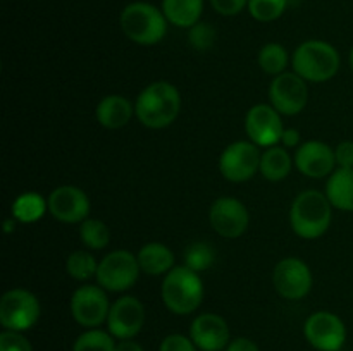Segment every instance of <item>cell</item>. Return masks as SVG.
Listing matches in <instances>:
<instances>
[{
	"instance_id": "cell-1",
	"label": "cell",
	"mask_w": 353,
	"mask_h": 351,
	"mask_svg": "<svg viewBox=\"0 0 353 351\" xmlns=\"http://www.w3.org/2000/svg\"><path fill=\"white\" fill-rule=\"evenodd\" d=\"M181 110V95L171 83L155 81L138 95L134 114L143 126L162 129L176 120Z\"/></svg>"
},
{
	"instance_id": "cell-2",
	"label": "cell",
	"mask_w": 353,
	"mask_h": 351,
	"mask_svg": "<svg viewBox=\"0 0 353 351\" xmlns=\"http://www.w3.org/2000/svg\"><path fill=\"white\" fill-rule=\"evenodd\" d=\"M326 195L316 189L300 193L290 210V222L293 231L303 240L321 237L331 226L333 212Z\"/></svg>"
},
{
	"instance_id": "cell-3",
	"label": "cell",
	"mask_w": 353,
	"mask_h": 351,
	"mask_svg": "<svg viewBox=\"0 0 353 351\" xmlns=\"http://www.w3.org/2000/svg\"><path fill=\"white\" fill-rule=\"evenodd\" d=\"M162 301L178 315H188L200 306L203 299V284L199 272L186 265L174 267L162 281Z\"/></svg>"
},
{
	"instance_id": "cell-4",
	"label": "cell",
	"mask_w": 353,
	"mask_h": 351,
	"mask_svg": "<svg viewBox=\"0 0 353 351\" xmlns=\"http://www.w3.org/2000/svg\"><path fill=\"white\" fill-rule=\"evenodd\" d=\"M121 30L138 45H155L165 36L168 23L162 9L148 2H133L126 6L119 17Z\"/></svg>"
},
{
	"instance_id": "cell-5",
	"label": "cell",
	"mask_w": 353,
	"mask_h": 351,
	"mask_svg": "<svg viewBox=\"0 0 353 351\" xmlns=\"http://www.w3.org/2000/svg\"><path fill=\"white\" fill-rule=\"evenodd\" d=\"M293 69L305 81H330L340 69V54L326 41L309 40L293 54Z\"/></svg>"
},
{
	"instance_id": "cell-6",
	"label": "cell",
	"mask_w": 353,
	"mask_h": 351,
	"mask_svg": "<svg viewBox=\"0 0 353 351\" xmlns=\"http://www.w3.org/2000/svg\"><path fill=\"white\" fill-rule=\"evenodd\" d=\"M40 319V303L28 289H10L0 299V323L6 330L24 332Z\"/></svg>"
},
{
	"instance_id": "cell-7",
	"label": "cell",
	"mask_w": 353,
	"mask_h": 351,
	"mask_svg": "<svg viewBox=\"0 0 353 351\" xmlns=\"http://www.w3.org/2000/svg\"><path fill=\"white\" fill-rule=\"evenodd\" d=\"M140 270L138 257L126 250H116L100 260L97 281H99V286H102L107 291L121 292L133 288L134 282L138 281Z\"/></svg>"
},
{
	"instance_id": "cell-8",
	"label": "cell",
	"mask_w": 353,
	"mask_h": 351,
	"mask_svg": "<svg viewBox=\"0 0 353 351\" xmlns=\"http://www.w3.org/2000/svg\"><path fill=\"white\" fill-rule=\"evenodd\" d=\"M261 151L255 143L234 141L219 158L221 174L231 182H243L261 171Z\"/></svg>"
},
{
	"instance_id": "cell-9",
	"label": "cell",
	"mask_w": 353,
	"mask_h": 351,
	"mask_svg": "<svg viewBox=\"0 0 353 351\" xmlns=\"http://www.w3.org/2000/svg\"><path fill=\"white\" fill-rule=\"evenodd\" d=\"M307 341L319 351H340L347 341L343 320L331 312H316L303 327Z\"/></svg>"
},
{
	"instance_id": "cell-10",
	"label": "cell",
	"mask_w": 353,
	"mask_h": 351,
	"mask_svg": "<svg viewBox=\"0 0 353 351\" xmlns=\"http://www.w3.org/2000/svg\"><path fill=\"white\" fill-rule=\"evenodd\" d=\"M110 305L102 286H81L71 298V313L83 327L97 329L107 322Z\"/></svg>"
},
{
	"instance_id": "cell-11",
	"label": "cell",
	"mask_w": 353,
	"mask_h": 351,
	"mask_svg": "<svg viewBox=\"0 0 353 351\" xmlns=\"http://www.w3.org/2000/svg\"><path fill=\"white\" fill-rule=\"evenodd\" d=\"M271 105L285 116H296L307 105V85L305 79L300 78L296 72H283L276 76L269 88Z\"/></svg>"
},
{
	"instance_id": "cell-12",
	"label": "cell",
	"mask_w": 353,
	"mask_h": 351,
	"mask_svg": "<svg viewBox=\"0 0 353 351\" xmlns=\"http://www.w3.org/2000/svg\"><path fill=\"white\" fill-rule=\"evenodd\" d=\"M272 284L283 298L302 299L312 288L309 265L299 258H283L272 272Z\"/></svg>"
},
{
	"instance_id": "cell-13",
	"label": "cell",
	"mask_w": 353,
	"mask_h": 351,
	"mask_svg": "<svg viewBox=\"0 0 353 351\" xmlns=\"http://www.w3.org/2000/svg\"><path fill=\"white\" fill-rule=\"evenodd\" d=\"M245 129L252 143L265 148L278 145L285 133L279 112L272 105H265V103H259L248 110Z\"/></svg>"
},
{
	"instance_id": "cell-14",
	"label": "cell",
	"mask_w": 353,
	"mask_h": 351,
	"mask_svg": "<svg viewBox=\"0 0 353 351\" xmlns=\"http://www.w3.org/2000/svg\"><path fill=\"white\" fill-rule=\"evenodd\" d=\"M145 322L143 303L134 296H123L110 305L107 327L116 339H133Z\"/></svg>"
},
{
	"instance_id": "cell-15",
	"label": "cell",
	"mask_w": 353,
	"mask_h": 351,
	"mask_svg": "<svg viewBox=\"0 0 353 351\" xmlns=\"http://www.w3.org/2000/svg\"><path fill=\"white\" fill-rule=\"evenodd\" d=\"M47 202L48 212L65 224L83 222L90 213L88 196L76 186H59L50 193Z\"/></svg>"
},
{
	"instance_id": "cell-16",
	"label": "cell",
	"mask_w": 353,
	"mask_h": 351,
	"mask_svg": "<svg viewBox=\"0 0 353 351\" xmlns=\"http://www.w3.org/2000/svg\"><path fill=\"white\" fill-rule=\"evenodd\" d=\"M248 222H250V215L248 210L240 200L224 198L216 200L210 206V224H212L214 231L221 234L223 237H238L247 231Z\"/></svg>"
},
{
	"instance_id": "cell-17",
	"label": "cell",
	"mask_w": 353,
	"mask_h": 351,
	"mask_svg": "<svg viewBox=\"0 0 353 351\" xmlns=\"http://www.w3.org/2000/svg\"><path fill=\"white\" fill-rule=\"evenodd\" d=\"M190 337L202 351L226 350L230 344V327L221 315L202 313L192 322Z\"/></svg>"
},
{
	"instance_id": "cell-18",
	"label": "cell",
	"mask_w": 353,
	"mask_h": 351,
	"mask_svg": "<svg viewBox=\"0 0 353 351\" xmlns=\"http://www.w3.org/2000/svg\"><path fill=\"white\" fill-rule=\"evenodd\" d=\"M295 164L302 174L317 179L331 174L336 158L334 150H331L323 141H307L296 150Z\"/></svg>"
},
{
	"instance_id": "cell-19",
	"label": "cell",
	"mask_w": 353,
	"mask_h": 351,
	"mask_svg": "<svg viewBox=\"0 0 353 351\" xmlns=\"http://www.w3.org/2000/svg\"><path fill=\"white\" fill-rule=\"evenodd\" d=\"M133 105L121 95H109L97 107V120L107 129H119L131 120Z\"/></svg>"
},
{
	"instance_id": "cell-20",
	"label": "cell",
	"mask_w": 353,
	"mask_h": 351,
	"mask_svg": "<svg viewBox=\"0 0 353 351\" xmlns=\"http://www.w3.org/2000/svg\"><path fill=\"white\" fill-rule=\"evenodd\" d=\"M138 264L145 274L162 275L174 268V255L165 244L147 243L138 251Z\"/></svg>"
},
{
	"instance_id": "cell-21",
	"label": "cell",
	"mask_w": 353,
	"mask_h": 351,
	"mask_svg": "<svg viewBox=\"0 0 353 351\" xmlns=\"http://www.w3.org/2000/svg\"><path fill=\"white\" fill-rule=\"evenodd\" d=\"M203 0H162L165 19L178 28H192L200 23Z\"/></svg>"
},
{
	"instance_id": "cell-22",
	"label": "cell",
	"mask_w": 353,
	"mask_h": 351,
	"mask_svg": "<svg viewBox=\"0 0 353 351\" xmlns=\"http://www.w3.org/2000/svg\"><path fill=\"white\" fill-rule=\"evenodd\" d=\"M326 196L331 205L345 212H353V169H338L326 184Z\"/></svg>"
},
{
	"instance_id": "cell-23",
	"label": "cell",
	"mask_w": 353,
	"mask_h": 351,
	"mask_svg": "<svg viewBox=\"0 0 353 351\" xmlns=\"http://www.w3.org/2000/svg\"><path fill=\"white\" fill-rule=\"evenodd\" d=\"M292 171V157L286 151V148L269 147L262 153L261 158V172L269 181H283Z\"/></svg>"
},
{
	"instance_id": "cell-24",
	"label": "cell",
	"mask_w": 353,
	"mask_h": 351,
	"mask_svg": "<svg viewBox=\"0 0 353 351\" xmlns=\"http://www.w3.org/2000/svg\"><path fill=\"white\" fill-rule=\"evenodd\" d=\"M48 210V202L38 193H24L17 196L12 205L14 219L23 224H33L40 220Z\"/></svg>"
},
{
	"instance_id": "cell-25",
	"label": "cell",
	"mask_w": 353,
	"mask_h": 351,
	"mask_svg": "<svg viewBox=\"0 0 353 351\" xmlns=\"http://www.w3.org/2000/svg\"><path fill=\"white\" fill-rule=\"evenodd\" d=\"M259 65L268 74L279 76L288 65V52L279 43H268L259 52Z\"/></svg>"
},
{
	"instance_id": "cell-26",
	"label": "cell",
	"mask_w": 353,
	"mask_h": 351,
	"mask_svg": "<svg viewBox=\"0 0 353 351\" xmlns=\"http://www.w3.org/2000/svg\"><path fill=\"white\" fill-rule=\"evenodd\" d=\"M116 341L110 332L90 329L74 341L72 351H116Z\"/></svg>"
},
{
	"instance_id": "cell-27",
	"label": "cell",
	"mask_w": 353,
	"mask_h": 351,
	"mask_svg": "<svg viewBox=\"0 0 353 351\" xmlns=\"http://www.w3.org/2000/svg\"><path fill=\"white\" fill-rule=\"evenodd\" d=\"M79 237L92 250H102L109 244L110 231L102 220L86 219L83 220L81 227H79Z\"/></svg>"
},
{
	"instance_id": "cell-28",
	"label": "cell",
	"mask_w": 353,
	"mask_h": 351,
	"mask_svg": "<svg viewBox=\"0 0 353 351\" xmlns=\"http://www.w3.org/2000/svg\"><path fill=\"white\" fill-rule=\"evenodd\" d=\"M65 270L76 281H86V279L97 275L99 264L88 251H74L69 255L68 262H65Z\"/></svg>"
},
{
	"instance_id": "cell-29",
	"label": "cell",
	"mask_w": 353,
	"mask_h": 351,
	"mask_svg": "<svg viewBox=\"0 0 353 351\" xmlns=\"http://www.w3.org/2000/svg\"><path fill=\"white\" fill-rule=\"evenodd\" d=\"M216 260V251L209 243H193L185 251V265L195 272L207 270Z\"/></svg>"
},
{
	"instance_id": "cell-30",
	"label": "cell",
	"mask_w": 353,
	"mask_h": 351,
	"mask_svg": "<svg viewBox=\"0 0 353 351\" xmlns=\"http://www.w3.org/2000/svg\"><path fill=\"white\" fill-rule=\"evenodd\" d=\"M288 0H248V10L252 17L261 23H271L283 16Z\"/></svg>"
},
{
	"instance_id": "cell-31",
	"label": "cell",
	"mask_w": 353,
	"mask_h": 351,
	"mask_svg": "<svg viewBox=\"0 0 353 351\" xmlns=\"http://www.w3.org/2000/svg\"><path fill=\"white\" fill-rule=\"evenodd\" d=\"M190 43L193 48L203 52L209 50L216 41V30L209 23H196L195 26L190 28Z\"/></svg>"
},
{
	"instance_id": "cell-32",
	"label": "cell",
	"mask_w": 353,
	"mask_h": 351,
	"mask_svg": "<svg viewBox=\"0 0 353 351\" xmlns=\"http://www.w3.org/2000/svg\"><path fill=\"white\" fill-rule=\"evenodd\" d=\"M0 351H33V348L21 332L3 330L0 334Z\"/></svg>"
},
{
	"instance_id": "cell-33",
	"label": "cell",
	"mask_w": 353,
	"mask_h": 351,
	"mask_svg": "<svg viewBox=\"0 0 353 351\" xmlns=\"http://www.w3.org/2000/svg\"><path fill=\"white\" fill-rule=\"evenodd\" d=\"M159 351H196V346L192 337L181 336V334H169L162 339Z\"/></svg>"
},
{
	"instance_id": "cell-34",
	"label": "cell",
	"mask_w": 353,
	"mask_h": 351,
	"mask_svg": "<svg viewBox=\"0 0 353 351\" xmlns=\"http://www.w3.org/2000/svg\"><path fill=\"white\" fill-rule=\"evenodd\" d=\"M210 3L221 16H236L248 6V0H210Z\"/></svg>"
},
{
	"instance_id": "cell-35",
	"label": "cell",
	"mask_w": 353,
	"mask_h": 351,
	"mask_svg": "<svg viewBox=\"0 0 353 351\" xmlns=\"http://www.w3.org/2000/svg\"><path fill=\"white\" fill-rule=\"evenodd\" d=\"M334 158L341 169H353V141H341L334 148Z\"/></svg>"
},
{
	"instance_id": "cell-36",
	"label": "cell",
	"mask_w": 353,
	"mask_h": 351,
	"mask_svg": "<svg viewBox=\"0 0 353 351\" xmlns=\"http://www.w3.org/2000/svg\"><path fill=\"white\" fill-rule=\"evenodd\" d=\"M226 351H261L257 344L248 337H236V339L230 341Z\"/></svg>"
},
{
	"instance_id": "cell-37",
	"label": "cell",
	"mask_w": 353,
	"mask_h": 351,
	"mask_svg": "<svg viewBox=\"0 0 353 351\" xmlns=\"http://www.w3.org/2000/svg\"><path fill=\"white\" fill-rule=\"evenodd\" d=\"M281 143L285 145V148L300 147V133L296 129H293V127L285 129V133H283V138H281Z\"/></svg>"
},
{
	"instance_id": "cell-38",
	"label": "cell",
	"mask_w": 353,
	"mask_h": 351,
	"mask_svg": "<svg viewBox=\"0 0 353 351\" xmlns=\"http://www.w3.org/2000/svg\"><path fill=\"white\" fill-rule=\"evenodd\" d=\"M116 351H143V346L133 339H121L116 344Z\"/></svg>"
},
{
	"instance_id": "cell-39",
	"label": "cell",
	"mask_w": 353,
	"mask_h": 351,
	"mask_svg": "<svg viewBox=\"0 0 353 351\" xmlns=\"http://www.w3.org/2000/svg\"><path fill=\"white\" fill-rule=\"evenodd\" d=\"M14 220H16L14 217H12V219L6 220V224H3V229H6V233H12L14 227H16V222H14Z\"/></svg>"
},
{
	"instance_id": "cell-40",
	"label": "cell",
	"mask_w": 353,
	"mask_h": 351,
	"mask_svg": "<svg viewBox=\"0 0 353 351\" xmlns=\"http://www.w3.org/2000/svg\"><path fill=\"white\" fill-rule=\"evenodd\" d=\"M350 67H352V71H353V48H352V52H350Z\"/></svg>"
}]
</instances>
